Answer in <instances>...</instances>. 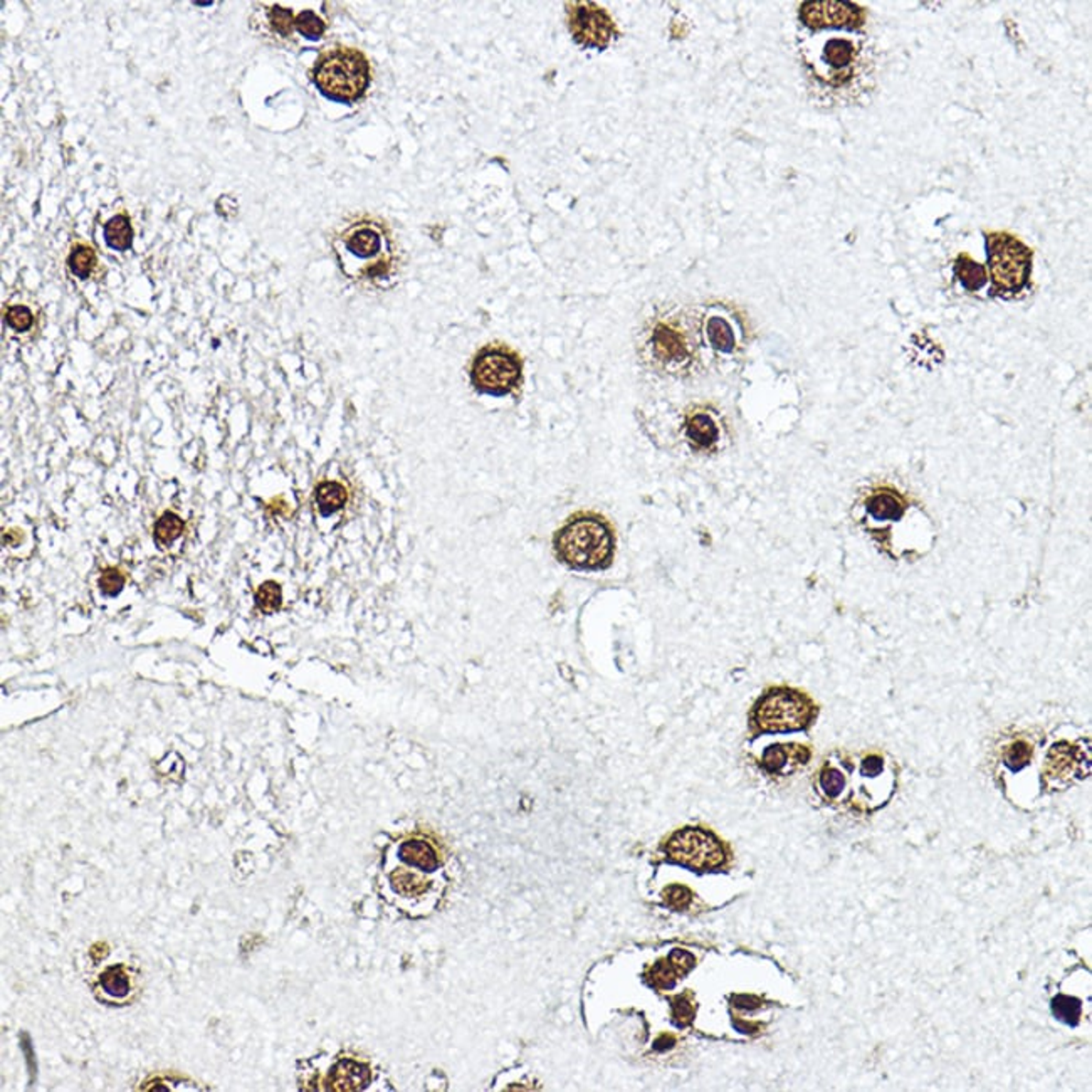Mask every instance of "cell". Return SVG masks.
I'll return each mask as SVG.
<instances>
[{
    "label": "cell",
    "instance_id": "obj_31",
    "mask_svg": "<svg viewBox=\"0 0 1092 1092\" xmlns=\"http://www.w3.org/2000/svg\"><path fill=\"white\" fill-rule=\"evenodd\" d=\"M295 29L309 39H319L325 32V22L321 21L315 12L305 11L297 14Z\"/></svg>",
    "mask_w": 1092,
    "mask_h": 1092
},
{
    "label": "cell",
    "instance_id": "obj_9",
    "mask_svg": "<svg viewBox=\"0 0 1092 1092\" xmlns=\"http://www.w3.org/2000/svg\"><path fill=\"white\" fill-rule=\"evenodd\" d=\"M667 858L695 870H713L725 866L726 849L709 830L686 827L677 830L665 842Z\"/></svg>",
    "mask_w": 1092,
    "mask_h": 1092
},
{
    "label": "cell",
    "instance_id": "obj_8",
    "mask_svg": "<svg viewBox=\"0 0 1092 1092\" xmlns=\"http://www.w3.org/2000/svg\"><path fill=\"white\" fill-rule=\"evenodd\" d=\"M523 365L514 351L504 347L481 350L470 367L472 385L488 395H506L520 385Z\"/></svg>",
    "mask_w": 1092,
    "mask_h": 1092
},
{
    "label": "cell",
    "instance_id": "obj_24",
    "mask_svg": "<svg viewBox=\"0 0 1092 1092\" xmlns=\"http://www.w3.org/2000/svg\"><path fill=\"white\" fill-rule=\"evenodd\" d=\"M955 271H957V276L960 279L961 285L968 291H978L987 283L985 267L975 263L968 255L963 254L958 257Z\"/></svg>",
    "mask_w": 1092,
    "mask_h": 1092
},
{
    "label": "cell",
    "instance_id": "obj_10",
    "mask_svg": "<svg viewBox=\"0 0 1092 1092\" xmlns=\"http://www.w3.org/2000/svg\"><path fill=\"white\" fill-rule=\"evenodd\" d=\"M567 21L573 41L585 49L603 51L619 38L611 14L593 2H568Z\"/></svg>",
    "mask_w": 1092,
    "mask_h": 1092
},
{
    "label": "cell",
    "instance_id": "obj_30",
    "mask_svg": "<svg viewBox=\"0 0 1092 1092\" xmlns=\"http://www.w3.org/2000/svg\"><path fill=\"white\" fill-rule=\"evenodd\" d=\"M267 19H269V24H271L273 31L276 32L277 36L287 38V36H291L293 31H295L297 17L293 16V12L289 11V9L275 5V7H271L269 12H267Z\"/></svg>",
    "mask_w": 1092,
    "mask_h": 1092
},
{
    "label": "cell",
    "instance_id": "obj_5",
    "mask_svg": "<svg viewBox=\"0 0 1092 1092\" xmlns=\"http://www.w3.org/2000/svg\"><path fill=\"white\" fill-rule=\"evenodd\" d=\"M860 51L859 42L846 36L816 38L802 49L806 66L816 81L834 90L848 86L858 76L862 64Z\"/></svg>",
    "mask_w": 1092,
    "mask_h": 1092
},
{
    "label": "cell",
    "instance_id": "obj_21",
    "mask_svg": "<svg viewBox=\"0 0 1092 1092\" xmlns=\"http://www.w3.org/2000/svg\"><path fill=\"white\" fill-rule=\"evenodd\" d=\"M347 490L335 481H325L317 488L318 508L323 516H330L341 510L347 503Z\"/></svg>",
    "mask_w": 1092,
    "mask_h": 1092
},
{
    "label": "cell",
    "instance_id": "obj_14",
    "mask_svg": "<svg viewBox=\"0 0 1092 1092\" xmlns=\"http://www.w3.org/2000/svg\"><path fill=\"white\" fill-rule=\"evenodd\" d=\"M810 760V750L802 745L768 746L762 758V766L768 773L788 775Z\"/></svg>",
    "mask_w": 1092,
    "mask_h": 1092
},
{
    "label": "cell",
    "instance_id": "obj_11",
    "mask_svg": "<svg viewBox=\"0 0 1092 1092\" xmlns=\"http://www.w3.org/2000/svg\"><path fill=\"white\" fill-rule=\"evenodd\" d=\"M800 21L812 31L846 29L854 31L864 26L866 11L850 2H804L800 5Z\"/></svg>",
    "mask_w": 1092,
    "mask_h": 1092
},
{
    "label": "cell",
    "instance_id": "obj_2",
    "mask_svg": "<svg viewBox=\"0 0 1092 1092\" xmlns=\"http://www.w3.org/2000/svg\"><path fill=\"white\" fill-rule=\"evenodd\" d=\"M560 562L575 570H603L612 563L615 536L602 516L577 514L555 535Z\"/></svg>",
    "mask_w": 1092,
    "mask_h": 1092
},
{
    "label": "cell",
    "instance_id": "obj_28",
    "mask_svg": "<svg viewBox=\"0 0 1092 1092\" xmlns=\"http://www.w3.org/2000/svg\"><path fill=\"white\" fill-rule=\"evenodd\" d=\"M283 602L281 587L276 582H265L255 592V603L265 613L276 612Z\"/></svg>",
    "mask_w": 1092,
    "mask_h": 1092
},
{
    "label": "cell",
    "instance_id": "obj_12",
    "mask_svg": "<svg viewBox=\"0 0 1092 1092\" xmlns=\"http://www.w3.org/2000/svg\"><path fill=\"white\" fill-rule=\"evenodd\" d=\"M1089 750L1084 751L1082 745L1061 741L1049 750L1043 765V782L1049 788H1062L1074 780L1084 778L1089 773Z\"/></svg>",
    "mask_w": 1092,
    "mask_h": 1092
},
{
    "label": "cell",
    "instance_id": "obj_1",
    "mask_svg": "<svg viewBox=\"0 0 1092 1092\" xmlns=\"http://www.w3.org/2000/svg\"><path fill=\"white\" fill-rule=\"evenodd\" d=\"M448 881L438 848L427 838H407L388 852L380 889L394 908L424 918L439 906Z\"/></svg>",
    "mask_w": 1092,
    "mask_h": 1092
},
{
    "label": "cell",
    "instance_id": "obj_25",
    "mask_svg": "<svg viewBox=\"0 0 1092 1092\" xmlns=\"http://www.w3.org/2000/svg\"><path fill=\"white\" fill-rule=\"evenodd\" d=\"M1032 753H1033V748L1031 743L1027 740L1017 738V740H1011L1009 745H1005L1001 756H1003V763L1007 768H1011V772H1021L1022 768H1025L1031 763Z\"/></svg>",
    "mask_w": 1092,
    "mask_h": 1092
},
{
    "label": "cell",
    "instance_id": "obj_19",
    "mask_svg": "<svg viewBox=\"0 0 1092 1092\" xmlns=\"http://www.w3.org/2000/svg\"><path fill=\"white\" fill-rule=\"evenodd\" d=\"M687 439L699 449H708L718 440V426L711 416L697 412L693 414L686 424Z\"/></svg>",
    "mask_w": 1092,
    "mask_h": 1092
},
{
    "label": "cell",
    "instance_id": "obj_27",
    "mask_svg": "<svg viewBox=\"0 0 1092 1092\" xmlns=\"http://www.w3.org/2000/svg\"><path fill=\"white\" fill-rule=\"evenodd\" d=\"M70 267L72 273L81 279L90 277L92 273V267L96 265V254L92 247L88 245H78L74 247L71 255H70Z\"/></svg>",
    "mask_w": 1092,
    "mask_h": 1092
},
{
    "label": "cell",
    "instance_id": "obj_26",
    "mask_svg": "<svg viewBox=\"0 0 1092 1092\" xmlns=\"http://www.w3.org/2000/svg\"><path fill=\"white\" fill-rule=\"evenodd\" d=\"M185 523L175 513H165L155 524V538L162 545L174 543L184 531Z\"/></svg>",
    "mask_w": 1092,
    "mask_h": 1092
},
{
    "label": "cell",
    "instance_id": "obj_13",
    "mask_svg": "<svg viewBox=\"0 0 1092 1092\" xmlns=\"http://www.w3.org/2000/svg\"><path fill=\"white\" fill-rule=\"evenodd\" d=\"M387 243L385 229L375 222H357L343 234L345 249L357 259L377 257L378 261L388 263L387 259L380 257Z\"/></svg>",
    "mask_w": 1092,
    "mask_h": 1092
},
{
    "label": "cell",
    "instance_id": "obj_16",
    "mask_svg": "<svg viewBox=\"0 0 1092 1092\" xmlns=\"http://www.w3.org/2000/svg\"><path fill=\"white\" fill-rule=\"evenodd\" d=\"M693 967H695V958L686 951L676 949L667 960L659 961L654 967L651 971V981L659 989H671L674 983L679 978H683Z\"/></svg>",
    "mask_w": 1092,
    "mask_h": 1092
},
{
    "label": "cell",
    "instance_id": "obj_7",
    "mask_svg": "<svg viewBox=\"0 0 1092 1092\" xmlns=\"http://www.w3.org/2000/svg\"><path fill=\"white\" fill-rule=\"evenodd\" d=\"M645 348L655 365L679 373L695 360V338L677 315H665L654 321L645 338Z\"/></svg>",
    "mask_w": 1092,
    "mask_h": 1092
},
{
    "label": "cell",
    "instance_id": "obj_34",
    "mask_svg": "<svg viewBox=\"0 0 1092 1092\" xmlns=\"http://www.w3.org/2000/svg\"><path fill=\"white\" fill-rule=\"evenodd\" d=\"M664 898L674 908H683V906H686L689 903L691 894H689L687 889L673 886V888H669L664 892Z\"/></svg>",
    "mask_w": 1092,
    "mask_h": 1092
},
{
    "label": "cell",
    "instance_id": "obj_17",
    "mask_svg": "<svg viewBox=\"0 0 1092 1092\" xmlns=\"http://www.w3.org/2000/svg\"><path fill=\"white\" fill-rule=\"evenodd\" d=\"M370 1082V1071L365 1065L353 1061H340L331 1069L327 1089L333 1091H358L365 1089Z\"/></svg>",
    "mask_w": 1092,
    "mask_h": 1092
},
{
    "label": "cell",
    "instance_id": "obj_15",
    "mask_svg": "<svg viewBox=\"0 0 1092 1092\" xmlns=\"http://www.w3.org/2000/svg\"><path fill=\"white\" fill-rule=\"evenodd\" d=\"M98 990L102 991L104 1000L124 1001L132 999L136 991V981L133 971L126 965H112L106 967L98 977Z\"/></svg>",
    "mask_w": 1092,
    "mask_h": 1092
},
{
    "label": "cell",
    "instance_id": "obj_18",
    "mask_svg": "<svg viewBox=\"0 0 1092 1092\" xmlns=\"http://www.w3.org/2000/svg\"><path fill=\"white\" fill-rule=\"evenodd\" d=\"M868 513L876 521L901 520L906 503L898 491L891 488H881L872 491L866 503Z\"/></svg>",
    "mask_w": 1092,
    "mask_h": 1092
},
{
    "label": "cell",
    "instance_id": "obj_20",
    "mask_svg": "<svg viewBox=\"0 0 1092 1092\" xmlns=\"http://www.w3.org/2000/svg\"><path fill=\"white\" fill-rule=\"evenodd\" d=\"M706 337L711 347L718 351H733L736 347V337L733 327L723 317H709L706 321Z\"/></svg>",
    "mask_w": 1092,
    "mask_h": 1092
},
{
    "label": "cell",
    "instance_id": "obj_23",
    "mask_svg": "<svg viewBox=\"0 0 1092 1092\" xmlns=\"http://www.w3.org/2000/svg\"><path fill=\"white\" fill-rule=\"evenodd\" d=\"M848 788V778L844 772L834 765H826L818 775V790L827 800H838Z\"/></svg>",
    "mask_w": 1092,
    "mask_h": 1092
},
{
    "label": "cell",
    "instance_id": "obj_32",
    "mask_svg": "<svg viewBox=\"0 0 1092 1092\" xmlns=\"http://www.w3.org/2000/svg\"><path fill=\"white\" fill-rule=\"evenodd\" d=\"M98 585H100V590H102L104 595H108V597H116L118 593L122 592L123 587H124V577H123L122 572H120V570H116V568H106V570L102 573V577H100V580H98Z\"/></svg>",
    "mask_w": 1092,
    "mask_h": 1092
},
{
    "label": "cell",
    "instance_id": "obj_3",
    "mask_svg": "<svg viewBox=\"0 0 1092 1092\" xmlns=\"http://www.w3.org/2000/svg\"><path fill=\"white\" fill-rule=\"evenodd\" d=\"M313 81L318 90L337 102H357L367 92L370 64L362 52L353 48L328 49L318 58L313 68Z\"/></svg>",
    "mask_w": 1092,
    "mask_h": 1092
},
{
    "label": "cell",
    "instance_id": "obj_29",
    "mask_svg": "<svg viewBox=\"0 0 1092 1092\" xmlns=\"http://www.w3.org/2000/svg\"><path fill=\"white\" fill-rule=\"evenodd\" d=\"M1081 1001L1071 997H1057L1052 1001V1011L1059 1021L1076 1025L1081 1017Z\"/></svg>",
    "mask_w": 1092,
    "mask_h": 1092
},
{
    "label": "cell",
    "instance_id": "obj_4",
    "mask_svg": "<svg viewBox=\"0 0 1092 1092\" xmlns=\"http://www.w3.org/2000/svg\"><path fill=\"white\" fill-rule=\"evenodd\" d=\"M816 706L805 693L792 687H772L751 711V726L760 733L800 731L816 719Z\"/></svg>",
    "mask_w": 1092,
    "mask_h": 1092
},
{
    "label": "cell",
    "instance_id": "obj_6",
    "mask_svg": "<svg viewBox=\"0 0 1092 1092\" xmlns=\"http://www.w3.org/2000/svg\"><path fill=\"white\" fill-rule=\"evenodd\" d=\"M991 283L997 293L1013 295L1027 285L1031 277L1032 253L1017 237L993 232L987 237Z\"/></svg>",
    "mask_w": 1092,
    "mask_h": 1092
},
{
    "label": "cell",
    "instance_id": "obj_33",
    "mask_svg": "<svg viewBox=\"0 0 1092 1092\" xmlns=\"http://www.w3.org/2000/svg\"><path fill=\"white\" fill-rule=\"evenodd\" d=\"M5 319H7L9 327L14 328V330L26 331V330H29L32 327L34 317H32L29 308L11 307L7 309V313H5Z\"/></svg>",
    "mask_w": 1092,
    "mask_h": 1092
},
{
    "label": "cell",
    "instance_id": "obj_22",
    "mask_svg": "<svg viewBox=\"0 0 1092 1092\" xmlns=\"http://www.w3.org/2000/svg\"><path fill=\"white\" fill-rule=\"evenodd\" d=\"M132 237V224L126 215H116L108 224L104 225V239L108 245L116 251L130 249Z\"/></svg>",
    "mask_w": 1092,
    "mask_h": 1092
}]
</instances>
